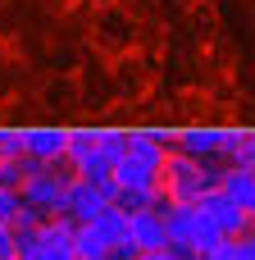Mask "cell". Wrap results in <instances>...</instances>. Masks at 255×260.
Masks as SVG:
<instances>
[{
	"mask_svg": "<svg viewBox=\"0 0 255 260\" xmlns=\"http://www.w3.org/2000/svg\"><path fill=\"white\" fill-rule=\"evenodd\" d=\"M123 155H128V133H91V128L68 133V169L78 178L105 183L114 178V165Z\"/></svg>",
	"mask_w": 255,
	"mask_h": 260,
	"instance_id": "6da1fadb",
	"label": "cell"
},
{
	"mask_svg": "<svg viewBox=\"0 0 255 260\" xmlns=\"http://www.w3.org/2000/svg\"><path fill=\"white\" fill-rule=\"evenodd\" d=\"M210 187H219V169H210L205 160H192L183 151H173L164 160V178H160L164 206H201V197Z\"/></svg>",
	"mask_w": 255,
	"mask_h": 260,
	"instance_id": "7a4b0ae2",
	"label": "cell"
},
{
	"mask_svg": "<svg viewBox=\"0 0 255 260\" xmlns=\"http://www.w3.org/2000/svg\"><path fill=\"white\" fill-rule=\"evenodd\" d=\"M164 224H169V247L183 256H205L224 242V233L210 224L201 206H164Z\"/></svg>",
	"mask_w": 255,
	"mask_h": 260,
	"instance_id": "3957f363",
	"label": "cell"
},
{
	"mask_svg": "<svg viewBox=\"0 0 255 260\" xmlns=\"http://www.w3.org/2000/svg\"><path fill=\"white\" fill-rule=\"evenodd\" d=\"M68 178H73V169L64 174L59 165H41L23 187H18V197H23V206H32V210H41L46 219L50 215H64V201H68Z\"/></svg>",
	"mask_w": 255,
	"mask_h": 260,
	"instance_id": "277c9868",
	"label": "cell"
},
{
	"mask_svg": "<svg viewBox=\"0 0 255 260\" xmlns=\"http://www.w3.org/2000/svg\"><path fill=\"white\" fill-rule=\"evenodd\" d=\"M114 197H119V187H114V178H105V183H91V178H68V201H64V215L73 219V224H91L105 206H114Z\"/></svg>",
	"mask_w": 255,
	"mask_h": 260,
	"instance_id": "5b68a950",
	"label": "cell"
},
{
	"mask_svg": "<svg viewBox=\"0 0 255 260\" xmlns=\"http://www.w3.org/2000/svg\"><path fill=\"white\" fill-rule=\"evenodd\" d=\"M128 242L137 256L146 251H164L169 247V224H164V206H141L128 210Z\"/></svg>",
	"mask_w": 255,
	"mask_h": 260,
	"instance_id": "8992f818",
	"label": "cell"
},
{
	"mask_svg": "<svg viewBox=\"0 0 255 260\" xmlns=\"http://www.w3.org/2000/svg\"><path fill=\"white\" fill-rule=\"evenodd\" d=\"M201 210L210 215V224H214L224 238H242V233H251V215H246L237 201H228L219 187H210V192L201 197Z\"/></svg>",
	"mask_w": 255,
	"mask_h": 260,
	"instance_id": "52a82bcc",
	"label": "cell"
},
{
	"mask_svg": "<svg viewBox=\"0 0 255 260\" xmlns=\"http://www.w3.org/2000/svg\"><path fill=\"white\" fill-rule=\"evenodd\" d=\"M27 160L68 165V133L64 128H27Z\"/></svg>",
	"mask_w": 255,
	"mask_h": 260,
	"instance_id": "ba28073f",
	"label": "cell"
},
{
	"mask_svg": "<svg viewBox=\"0 0 255 260\" xmlns=\"http://www.w3.org/2000/svg\"><path fill=\"white\" fill-rule=\"evenodd\" d=\"M219 192L237 201L246 215H255V169L251 165H224L219 169Z\"/></svg>",
	"mask_w": 255,
	"mask_h": 260,
	"instance_id": "9c48e42d",
	"label": "cell"
},
{
	"mask_svg": "<svg viewBox=\"0 0 255 260\" xmlns=\"http://www.w3.org/2000/svg\"><path fill=\"white\" fill-rule=\"evenodd\" d=\"M219 146H224V133L219 128H187V133L173 137V151H183L192 160H205V165L219 155Z\"/></svg>",
	"mask_w": 255,
	"mask_h": 260,
	"instance_id": "30bf717a",
	"label": "cell"
},
{
	"mask_svg": "<svg viewBox=\"0 0 255 260\" xmlns=\"http://www.w3.org/2000/svg\"><path fill=\"white\" fill-rule=\"evenodd\" d=\"M73 260H114V247L91 224H78V233H73Z\"/></svg>",
	"mask_w": 255,
	"mask_h": 260,
	"instance_id": "8fae6325",
	"label": "cell"
},
{
	"mask_svg": "<svg viewBox=\"0 0 255 260\" xmlns=\"http://www.w3.org/2000/svg\"><path fill=\"white\" fill-rule=\"evenodd\" d=\"M219 160H224V165H251V169H255V146H251V133H224Z\"/></svg>",
	"mask_w": 255,
	"mask_h": 260,
	"instance_id": "7c38bea8",
	"label": "cell"
},
{
	"mask_svg": "<svg viewBox=\"0 0 255 260\" xmlns=\"http://www.w3.org/2000/svg\"><path fill=\"white\" fill-rule=\"evenodd\" d=\"M27 155V128H0V160H23Z\"/></svg>",
	"mask_w": 255,
	"mask_h": 260,
	"instance_id": "4fadbf2b",
	"label": "cell"
},
{
	"mask_svg": "<svg viewBox=\"0 0 255 260\" xmlns=\"http://www.w3.org/2000/svg\"><path fill=\"white\" fill-rule=\"evenodd\" d=\"M18 210H23V197H18L14 187H0V224H9V229H14Z\"/></svg>",
	"mask_w": 255,
	"mask_h": 260,
	"instance_id": "5bb4252c",
	"label": "cell"
},
{
	"mask_svg": "<svg viewBox=\"0 0 255 260\" xmlns=\"http://www.w3.org/2000/svg\"><path fill=\"white\" fill-rule=\"evenodd\" d=\"M0 260H18V233L9 224H0Z\"/></svg>",
	"mask_w": 255,
	"mask_h": 260,
	"instance_id": "9a60e30c",
	"label": "cell"
},
{
	"mask_svg": "<svg viewBox=\"0 0 255 260\" xmlns=\"http://www.w3.org/2000/svg\"><path fill=\"white\" fill-rule=\"evenodd\" d=\"M233 260H255V233L233 238Z\"/></svg>",
	"mask_w": 255,
	"mask_h": 260,
	"instance_id": "2e32d148",
	"label": "cell"
},
{
	"mask_svg": "<svg viewBox=\"0 0 255 260\" xmlns=\"http://www.w3.org/2000/svg\"><path fill=\"white\" fill-rule=\"evenodd\" d=\"M205 260H233V238H224L214 251H205Z\"/></svg>",
	"mask_w": 255,
	"mask_h": 260,
	"instance_id": "e0dca14e",
	"label": "cell"
},
{
	"mask_svg": "<svg viewBox=\"0 0 255 260\" xmlns=\"http://www.w3.org/2000/svg\"><path fill=\"white\" fill-rule=\"evenodd\" d=\"M137 260H187V256L173 251V247H164V251H146V256H137Z\"/></svg>",
	"mask_w": 255,
	"mask_h": 260,
	"instance_id": "ac0fdd59",
	"label": "cell"
},
{
	"mask_svg": "<svg viewBox=\"0 0 255 260\" xmlns=\"http://www.w3.org/2000/svg\"><path fill=\"white\" fill-rule=\"evenodd\" d=\"M187 260H205V256H187Z\"/></svg>",
	"mask_w": 255,
	"mask_h": 260,
	"instance_id": "d6986e66",
	"label": "cell"
},
{
	"mask_svg": "<svg viewBox=\"0 0 255 260\" xmlns=\"http://www.w3.org/2000/svg\"><path fill=\"white\" fill-rule=\"evenodd\" d=\"M251 233H255V215H251Z\"/></svg>",
	"mask_w": 255,
	"mask_h": 260,
	"instance_id": "ffe728a7",
	"label": "cell"
}]
</instances>
